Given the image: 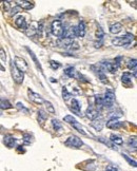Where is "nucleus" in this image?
I'll use <instances>...</instances> for the list:
<instances>
[{"mask_svg": "<svg viewBox=\"0 0 137 171\" xmlns=\"http://www.w3.org/2000/svg\"><path fill=\"white\" fill-rule=\"evenodd\" d=\"M44 102L47 107V112H50V113H55V109H54V107H53V104H51L50 102Z\"/></svg>", "mask_w": 137, "mask_h": 171, "instance_id": "nucleus-34", "label": "nucleus"}, {"mask_svg": "<svg viewBox=\"0 0 137 171\" xmlns=\"http://www.w3.org/2000/svg\"><path fill=\"white\" fill-rule=\"evenodd\" d=\"M98 140H100V142H103L104 145H106L108 146V147H110L111 148V149H113V150H116V151H117V147H116L115 145H114L113 142H110V140H104L103 137H98Z\"/></svg>", "mask_w": 137, "mask_h": 171, "instance_id": "nucleus-24", "label": "nucleus"}, {"mask_svg": "<svg viewBox=\"0 0 137 171\" xmlns=\"http://www.w3.org/2000/svg\"><path fill=\"white\" fill-rule=\"evenodd\" d=\"M122 156L125 159V161H127V162H129V164H130V165H133V166H134V167H136V162H135V161H133V159H131L130 157H129L127 154H125V153H123V154H122Z\"/></svg>", "mask_w": 137, "mask_h": 171, "instance_id": "nucleus-35", "label": "nucleus"}, {"mask_svg": "<svg viewBox=\"0 0 137 171\" xmlns=\"http://www.w3.org/2000/svg\"><path fill=\"white\" fill-rule=\"evenodd\" d=\"M50 66L53 70H57L60 68V64L58 61H55V60H51L50 61Z\"/></svg>", "mask_w": 137, "mask_h": 171, "instance_id": "nucleus-31", "label": "nucleus"}, {"mask_svg": "<svg viewBox=\"0 0 137 171\" xmlns=\"http://www.w3.org/2000/svg\"><path fill=\"white\" fill-rule=\"evenodd\" d=\"M26 50H28V52L30 53V55H31V57H32V59H33V61L35 62V64H36V66H37L38 69L40 70V72H42V66H41V64H40V62L38 61V59H37V57H36V55L34 54V52L32 50H30L28 48H26Z\"/></svg>", "mask_w": 137, "mask_h": 171, "instance_id": "nucleus-19", "label": "nucleus"}, {"mask_svg": "<svg viewBox=\"0 0 137 171\" xmlns=\"http://www.w3.org/2000/svg\"><path fill=\"white\" fill-rule=\"evenodd\" d=\"M15 24L21 30H28V23H26V19L22 16H19L18 18L15 20Z\"/></svg>", "mask_w": 137, "mask_h": 171, "instance_id": "nucleus-15", "label": "nucleus"}, {"mask_svg": "<svg viewBox=\"0 0 137 171\" xmlns=\"http://www.w3.org/2000/svg\"><path fill=\"white\" fill-rule=\"evenodd\" d=\"M18 12V7H15V9H12V12H11V15H14Z\"/></svg>", "mask_w": 137, "mask_h": 171, "instance_id": "nucleus-39", "label": "nucleus"}, {"mask_svg": "<svg viewBox=\"0 0 137 171\" xmlns=\"http://www.w3.org/2000/svg\"><path fill=\"white\" fill-rule=\"evenodd\" d=\"M72 126H73L74 128H75L76 130L78 131V132H80L81 134H82V135H85V134H87V133H85V129H83L82 127H81L80 125H79V123H78V121H76V123H74L73 125H72Z\"/></svg>", "mask_w": 137, "mask_h": 171, "instance_id": "nucleus-26", "label": "nucleus"}, {"mask_svg": "<svg viewBox=\"0 0 137 171\" xmlns=\"http://www.w3.org/2000/svg\"><path fill=\"white\" fill-rule=\"evenodd\" d=\"M132 40H134V36L131 33H127L123 36L120 37H116L112 40V43L116 47H125V45H129Z\"/></svg>", "mask_w": 137, "mask_h": 171, "instance_id": "nucleus-1", "label": "nucleus"}, {"mask_svg": "<svg viewBox=\"0 0 137 171\" xmlns=\"http://www.w3.org/2000/svg\"><path fill=\"white\" fill-rule=\"evenodd\" d=\"M85 116L90 121H95L99 116V111L96 110L95 108H93L92 106H90V107H87V111H85Z\"/></svg>", "mask_w": 137, "mask_h": 171, "instance_id": "nucleus-7", "label": "nucleus"}, {"mask_svg": "<svg viewBox=\"0 0 137 171\" xmlns=\"http://www.w3.org/2000/svg\"><path fill=\"white\" fill-rule=\"evenodd\" d=\"M128 68L130 70H133V73H134V77H136V66H137V62H136V59H131L130 61L128 62Z\"/></svg>", "mask_w": 137, "mask_h": 171, "instance_id": "nucleus-22", "label": "nucleus"}, {"mask_svg": "<svg viewBox=\"0 0 137 171\" xmlns=\"http://www.w3.org/2000/svg\"><path fill=\"white\" fill-rule=\"evenodd\" d=\"M13 61H14L17 69L22 73H24L28 70V64L26 62V60L20 58V57H15V60H13Z\"/></svg>", "mask_w": 137, "mask_h": 171, "instance_id": "nucleus-6", "label": "nucleus"}, {"mask_svg": "<svg viewBox=\"0 0 137 171\" xmlns=\"http://www.w3.org/2000/svg\"><path fill=\"white\" fill-rule=\"evenodd\" d=\"M106 171H118V170H117L115 167H113V166H111V165H110V166L106 167Z\"/></svg>", "mask_w": 137, "mask_h": 171, "instance_id": "nucleus-38", "label": "nucleus"}, {"mask_svg": "<svg viewBox=\"0 0 137 171\" xmlns=\"http://www.w3.org/2000/svg\"><path fill=\"white\" fill-rule=\"evenodd\" d=\"M13 106L9 100L4 99V98H0V108L1 109H11Z\"/></svg>", "mask_w": 137, "mask_h": 171, "instance_id": "nucleus-21", "label": "nucleus"}, {"mask_svg": "<svg viewBox=\"0 0 137 171\" xmlns=\"http://www.w3.org/2000/svg\"><path fill=\"white\" fill-rule=\"evenodd\" d=\"M132 78H133L132 74L129 73V72H125L122 74V76H121V81H122L123 85L130 86L132 83Z\"/></svg>", "mask_w": 137, "mask_h": 171, "instance_id": "nucleus-17", "label": "nucleus"}, {"mask_svg": "<svg viewBox=\"0 0 137 171\" xmlns=\"http://www.w3.org/2000/svg\"><path fill=\"white\" fill-rule=\"evenodd\" d=\"M121 126H122V123L119 121L117 118H115V117L111 118L108 123H106V127L110 129H118V128H120Z\"/></svg>", "mask_w": 137, "mask_h": 171, "instance_id": "nucleus-13", "label": "nucleus"}, {"mask_svg": "<svg viewBox=\"0 0 137 171\" xmlns=\"http://www.w3.org/2000/svg\"><path fill=\"white\" fill-rule=\"evenodd\" d=\"M64 74H66V76H68V77H71V78H74V77L81 78V76L79 75V74H77V72H76L74 66H68V68H66V69L64 70Z\"/></svg>", "mask_w": 137, "mask_h": 171, "instance_id": "nucleus-14", "label": "nucleus"}, {"mask_svg": "<svg viewBox=\"0 0 137 171\" xmlns=\"http://www.w3.org/2000/svg\"><path fill=\"white\" fill-rule=\"evenodd\" d=\"M121 30H122V24L119 23V22H116V23L112 24V26H110V32H111L112 34L120 33Z\"/></svg>", "mask_w": 137, "mask_h": 171, "instance_id": "nucleus-18", "label": "nucleus"}, {"mask_svg": "<svg viewBox=\"0 0 137 171\" xmlns=\"http://www.w3.org/2000/svg\"><path fill=\"white\" fill-rule=\"evenodd\" d=\"M71 110L74 112V113L77 114L78 116H81V113H80L81 104H80V102H78L77 99H75V98H73V99H72V102H71Z\"/></svg>", "mask_w": 137, "mask_h": 171, "instance_id": "nucleus-10", "label": "nucleus"}, {"mask_svg": "<svg viewBox=\"0 0 137 171\" xmlns=\"http://www.w3.org/2000/svg\"><path fill=\"white\" fill-rule=\"evenodd\" d=\"M63 121H66V123H68V124H71V125H73L74 123H76V121H77L73 115H66V116L63 117Z\"/></svg>", "mask_w": 137, "mask_h": 171, "instance_id": "nucleus-28", "label": "nucleus"}, {"mask_svg": "<svg viewBox=\"0 0 137 171\" xmlns=\"http://www.w3.org/2000/svg\"><path fill=\"white\" fill-rule=\"evenodd\" d=\"M0 58H1L3 61L7 60V54H5V51L3 50V49H0Z\"/></svg>", "mask_w": 137, "mask_h": 171, "instance_id": "nucleus-36", "label": "nucleus"}, {"mask_svg": "<svg viewBox=\"0 0 137 171\" xmlns=\"http://www.w3.org/2000/svg\"><path fill=\"white\" fill-rule=\"evenodd\" d=\"M17 3V7H21V9L23 10H31L34 7V3L31 2V1H26V0H23V1H16Z\"/></svg>", "mask_w": 137, "mask_h": 171, "instance_id": "nucleus-16", "label": "nucleus"}, {"mask_svg": "<svg viewBox=\"0 0 137 171\" xmlns=\"http://www.w3.org/2000/svg\"><path fill=\"white\" fill-rule=\"evenodd\" d=\"M16 142H17V140L12 135H5L4 138H3L4 145L9 148H14L15 146H16Z\"/></svg>", "mask_w": 137, "mask_h": 171, "instance_id": "nucleus-11", "label": "nucleus"}, {"mask_svg": "<svg viewBox=\"0 0 137 171\" xmlns=\"http://www.w3.org/2000/svg\"><path fill=\"white\" fill-rule=\"evenodd\" d=\"M17 107L20 108V109H21V110H24V111H26V113H28V110L26 109V108H24V106L21 104V102H18V104H17Z\"/></svg>", "mask_w": 137, "mask_h": 171, "instance_id": "nucleus-37", "label": "nucleus"}, {"mask_svg": "<svg viewBox=\"0 0 137 171\" xmlns=\"http://www.w3.org/2000/svg\"><path fill=\"white\" fill-rule=\"evenodd\" d=\"M92 126L95 127V129L98 131H100L102 129V126H103V121H101V119H99V121H94V123L92 124Z\"/></svg>", "mask_w": 137, "mask_h": 171, "instance_id": "nucleus-27", "label": "nucleus"}, {"mask_svg": "<svg viewBox=\"0 0 137 171\" xmlns=\"http://www.w3.org/2000/svg\"><path fill=\"white\" fill-rule=\"evenodd\" d=\"M38 118H39V121H40L41 124H43L45 119L47 118V114L45 113L44 111H42V110H39V111H38Z\"/></svg>", "mask_w": 137, "mask_h": 171, "instance_id": "nucleus-25", "label": "nucleus"}, {"mask_svg": "<svg viewBox=\"0 0 137 171\" xmlns=\"http://www.w3.org/2000/svg\"><path fill=\"white\" fill-rule=\"evenodd\" d=\"M32 136L31 134H23V142H26V145H28V144H31L32 142Z\"/></svg>", "mask_w": 137, "mask_h": 171, "instance_id": "nucleus-33", "label": "nucleus"}, {"mask_svg": "<svg viewBox=\"0 0 137 171\" xmlns=\"http://www.w3.org/2000/svg\"><path fill=\"white\" fill-rule=\"evenodd\" d=\"M64 145L68 146V147H71V148H75V149H79V148L82 147L83 142L80 138L78 137L76 135H72L66 140Z\"/></svg>", "mask_w": 137, "mask_h": 171, "instance_id": "nucleus-3", "label": "nucleus"}, {"mask_svg": "<svg viewBox=\"0 0 137 171\" xmlns=\"http://www.w3.org/2000/svg\"><path fill=\"white\" fill-rule=\"evenodd\" d=\"M75 28V35L76 37H83L85 35V24L83 21H80L76 26H74Z\"/></svg>", "mask_w": 137, "mask_h": 171, "instance_id": "nucleus-9", "label": "nucleus"}, {"mask_svg": "<svg viewBox=\"0 0 137 171\" xmlns=\"http://www.w3.org/2000/svg\"><path fill=\"white\" fill-rule=\"evenodd\" d=\"M62 95H63V99L64 100H68V98L71 97V93L68 92V90H66V87H63V88H62Z\"/></svg>", "mask_w": 137, "mask_h": 171, "instance_id": "nucleus-30", "label": "nucleus"}, {"mask_svg": "<svg viewBox=\"0 0 137 171\" xmlns=\"http://www.w3.org/2000/svg\"><path fill=\"white\" fill-rule=\"evenodd\" d=\"M95 104L98 109H102L103 108V100H102V97L100 95H96L95 96Z\"/></svg>", "mask_w": 137, "mask_h": 171, "instance_id": "nucleus-23", "label": "nucleus"}, {"mask_svg": "<svg viewBox=\"0 0 137 171\" xmlns=\"http://www.w3.org/2000/svg\"><path fill=\"white\" fill-rule=\"evenodd\" d=\"M11 74H12V77L14 79V81L16 83H22L24 79V73L20 72L15 66L14 61H11Z\"/></svg>", "mask_w": 137, "mask_h": 171, "instance_id": "nucleus-2", "label": "nucleus"}, {"mask_svg": "<svg viewBox=\"0 0 137 171\" xmlns=\"http://www.w3.org/2000/svg\"><path fill=\"white\" fill-rule=\"evenodd\" d=\"M28 96H30V99H31L32 102H36V104H41L42 102H44V100L42 99V97H41L40 95L33 92V91H31V90H28Z\"/></svg>", "mask_w": 137, "mask_h": 171, "instance_id": "nucleus-12", "label": "nucleus"}, {"mask_svg": "<svg viewBox=\"0 0 137 171\" xmlns=\"http://www.w3.org/2000/svg\"><path fill=\"white\" fill-rule=\"evenodd\" d=\"M128 144H129V146H130V147H132V146H133V148H134V149H136V137H135V136L130 137V138H129Z\"/></svg>", "mask_w": 137, "mask_h": 171, "instance_id": "nucleus-32", "label": "nucleus"}, {"mask_svg": "<svg viewBox=\"0 0 137 171\" xmlns=\"http://www.w3.org/2000/svg\"><path fill=\"white\" fill-rule=\"evenodd\" d=\"M103 100V108H111L113 107L114 102H115V94L112 90H108L102 97Z\"/></svg>", "mask_w": 137, "mask_h": 171, "instance_id": "nucleus-4", "label": "nucleus"}, {"mask_svg": "<svg viewBox=\"0 0 137 171\" xmlns=\"http://www.w3.org/2000/svg\"><path fill=\"white\" fill-rule=\"evenodd\" d=\"M52 125H53V128H54L55 130H60V129L62 128L60 121H57V119H53V121H52Z\"/></svg>", "mask_w": 137, "mask_h": 171, "instance_id": "nucleus-29", "label": "nucleus"}, {"mask_svg": "<svg viewBox=\"0 0 137 171\" xmlns=\"http://www.w3.org/2000/svg\"><path fill=\"white\" fill-rule=\"evenodd\" d=\"M110 142H113V144H115V146L116 145H122L123 140L120 137V136H117V135H115V134H112V135L110 136Z\"/></svg>", "mask_w": 137, "mask_h": 171, "instance_id": "nucleus-20", "label": "nucleus"}, {"mask_svg": "<svg viewBox=\"0 0 137 171\" xmlns=\"http://www.w3.org/2000/svg\"><path fill=\"white\" fill-rule=\"evenodd\" d=\"M101 66H102V70H108L109 72L111 73H115L118 69V66L115 64V62H110V61H103L101 64Z\"/></svg>", "mask_w": 137, "mask_h": 171, "instance_id": "nucleus-8", "label": "nucleus"}, {"mask_svg": "<svg viewBox=\"0 0 137 171\" xmlns=\"http://www.w3.org/2000/svg\"><path fill=\"white\" fill-rule=\"evenodd\" d=\"M51 30H52L53 35L61 38L62 34H63V31H64V28H63V26H62V23L60 20H54V21L52 22Z\"/></svg>", "mask_w": 137, "mask_h": 171, "instance_id": "nucleus-5", "label": "nucleus"}]
</instances>
